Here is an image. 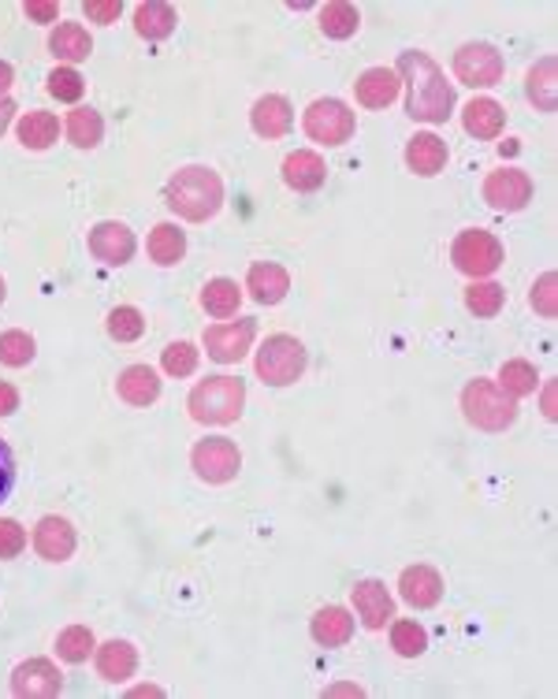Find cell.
I'll list each match as a JSON object with an SVG mask.
<instances>
[{
    "label": "cell",
    "instance_id": "obj_1",
    "mask_svg": "<svg viewBox=\"0 0 558 699\" xmlns=\"http://www.w3.org/2000/svg\"><path fill=\"white\" fill-rule=\"evenodd\" d=\"M399 83L407 86V112L421 123H447L454 108V89L447 83L444 68L428 57V52H402L399 68H395Z\"/></svg>",
    "mask_w": 558,
    "mask_h": 699
},
{
    "label": "cell",
    "instance_id": "obj_2",
    "mask_svg": "<svg viewBox=\"0 0 558 699\" xmlns=\"http://www.w3.org/2000/svg\"><path fill=\"white\" fill-rule=\"evenodd\" d=\"M165 202L175 216L191 224H205L209 216L220 213L223 205V183L213 168L191 165V168H179L165 186Z\"/></svg>",
    "mask_w": 558,
    "mask_h": 699
},
{
    "label": "cell",
    "instance_id": "obj_3",
    "mask_svg": "<svg viewBox=\"0 0 558 699\" xmlns=\"http://www.w3.org/2000/svg\"><path fill=\"white\" fill-rule=\"evenodd\" d=\"M186 406L197 424H235L246 406V387L239 376H209L194 387Z\"/></svg>",
    "mask_w": 558,
    "mask_h": 699
},
{
    "label": "cell",
    "instance_id": "obj_4",
    "mask_svg": "<svg viewBox=\"0 0 558 699\" xmlns=\"http://www.w3.org/2000/svg\"><path fill=\"white\" fill-rule=\"evenodd\" d=\"M462 410L465 421L481 432H507L518 421V398H510L499 384L492 379H473L462 391Z\"/></svg>",
    "mask_w": 558,
    "mask_h": 699
},
{
    "label": "cell",
    "instance_id": "obj_5",
    "mask_svg": "<svg viewBox=\"0 0 558 699\" xmlns=\"http://www.w3.org/2000/svg\"><path fill=\"white\" fill-rule=\"evenodd\" d=\"M305 372V347L294 335H268L265 347L257 350V376L272 387L294 384Z\"/></svg>",
    "mask_w": 558,
    "mask_h": 699
},
{
    "label": "cell",
    "instance_id": "obj_6",
    "mask_svg": "<svg viewBox=\"0 0 558 699\" xmlns=\"http://www.w3.org/2000/svg\"><path fill=\"white\" fill-rule=\"evenodd\" d=\"M502 257H507L502 242L495 239L492 231H481V227H470V231H462L451 242L454 268L462 272V276H473V279L492 276V272L502 265Z\"/></svg>",
    "mask_w": 558,
    "mask_h": 699
},
{
    "label": "cell",
    "instance_id": "obj_7",
    "mask_svg": "<svg viewBox=\"0 0 558 699\" xmlns=\"http://www.w3.org/2000/svg\"><path fill=\"white\" fill-rule=\"evenodd\" d=\"M302 126L313 142L343 145V142H350V134H354V112H350L343 101H336V97H320V101H313L305 108Z\"/></svg>",
    "mask_w": 558,
    "mask_h": 699
},
{
    "label": "cell",
    "instance_id": "obj_8",
    "mask_svg": "<svg viewBox=\"0 0 558 699\" xmlns=\"http://www.w3.org/2000/svg\"><path fill=\"white\" fill-rule=\"evenodd\" d=\"M194 473L205 480V484H228V480L239 477L242 469V454L231 439L223 435H213V439H202L191 454Z\"/></svg>",
    "mask_w": 558,
    "mask_h": 699
},
{
    "label": "cell",
    "instance_id": "obj_9",
    "mask_svg": "<svg viewBox=\"0 0 558 699\" xmlns=\"http://www.w3.org/2000/svg\"><path fill=\"white\" fill-rule=\"evenodd\" d=\"M502 57L499 49L488 41H470L454 52V75L462 86H473V89H484V86H495L502 79Z\"/></svg>",
    "mask_w": 558,
    "mask_h": 699
},
{
    "label": "cell",
    "instance_id": "obj_10",
    "mask_svg": "<svg viewBox=\"0 0 558 699\" xmlns=\"http://www.w3.org/2000/svg\"><path fill=\"white\" fill-rule=\"evenodd\" d=\"M481 194L495 213H521V208L533 202V179L521 168H499L484 179Z\"/></svg>",
    "mask_w": 558,
    "mask_h": 699
},
{
    "label": "cell",
    "instance_id": "obj_11",
    "mask_svg": "<svg viewBox=\"0 0 558 699\" xmlns=\"http://www.w3.org/2000/svg\"><path fill=\"white\" fill-rule=\"evenodd\" d=\"M254 335H257V321H231V324H213V328H205L202 342L213 361L235 365V361L246 358V350L254 347Z\"/></svg>",
    "mask_w": 558,
    "mask_h": 699
},
{
    "label": "cell",
    "instance_id": "obj_12",
    "mask_svg": "<svg viewBox=\"0 0 558 699\" xmlns=\"http://www.w3.org/2000/svg\"><path fill=\"white\" fill-rule=\"evenodd\" d=\"M64 688V677L49 659H26L12 674V692L20 699H52Z\"/></svg>",
    "mask_w": 558,
    "mask_h": 699
},
{
    "label": "cell",
    "instance_id": "obj_13",
    "mask_svg": "<svg viewBox=\"0 0 558 699\" xmlns=\"http://www.w3.org/2000/svg\"><path fill=\"white\" fill-rule=\"evenodd\" d=\"M89 253H94L101 265H128L134 253V234L128 224L120 220H105L89 231Z\"/></svg>",
    "mask_w": 558,
    "mask_h": 699
},
{
    "label": "cell",
    "instance_id": "obj_14",
    "mask_svg": "<svg viewBox=\"0 0 558 699\" xmlns=\"http://www.w3.org/2000/svg\"><path fill=\"white\" fill-rule=\"evenodd\" d=\"M34 551L45 558V562H68L75 555V529H71V521L64 517L49 514L38 521V529H34Z\"/></svg>",
    "mask_w": 558,
    "mask_h": 699
},
{
    "label": "cell",
    "instance_id": "obj_15",
    "mask_svg": "<svg viewBox=\"0 0 558 699\" xmlns=\"http://www.w3.org/2000/svg\"><path fill=\"white\" fill-rule=\"evenodd\" d=\"M399 592L410 606L428 611V606H436L439 599H444V577H439L432 566H410V569H402V577H399Z\"/></svg>",
    "mask_w": 558,
    "mask_h": 699
},
{
    "label": "cell",
    "instance_id": "obj_16",
    "mask_svg": "<svg viewBox=\"0 0 558 699\" xmlns=\"http://www.w3.org/2000/svg\"><path fill=\"white\" fill-rule=\"evenodd\" d=\"M354 611L365 629H387V622L395 617V599L387 595L380 580H362L354 588Z\"/></svg>",
    "mask_w": 558,
    "mask_h": 699
},
{
    "label": "cell",
    "instance_id": "obj_17",
    "mask_svg": "<svg viewBox=\"0 0 558 699\" xmlns=\"http://www.w3.org/2000/svg\"><path fill=\"white\" fill-rule=\"evenodd\" d=\"M246 290L250 298L260 305H276L287 298V290H291V276H287L283 265H272V261H260V265L250 268L246 276Z\"/></svg>",
    "mask_w": 558,
    "mask_h": 699
},
{
    "label": "cell",
    "instance_id": "obj_18",
    "mask_svg": "<svg viewBox=\"0 0 558 699\" xmlns=\"http://www.w3.org/2000/svg\"><path fill=\"white\" fill-rule=\"evenodd\" d=\"M447 142L436 138V134H413L407 142V168L413 176H439V171L447 168Z\"/></svg>",
    "mask_w": 558,
    "mask_h": 699
},
{
    "label": "cell",
    "instance_id": "obj_19",
    "mask_svg": "<svg viewBox=\"0 0 558 699\" xmlns=\"http://www.w3.org/2000/svg\"><path fill=\"white\" fill-rule=\"evenodd\" d=\"M250 123H254V131L260 134V138H283L294 123L291 101L279 97V94L260 97V101L254 105V112H250Z\"/></svg>",
    "mask_w": 558,
    "mask_h": 699
},
{
    "label": "cell",
    "instance_id": "obj_20",
    "mask_svg": "<svg viewBox=\"0 0 558 699\" xmlns=\"http://www.w3.org/2000/svg\"><path fill=\"white\" fill-rule=\"evenodd\" d=\"M324 179H328V168H324V160L317 157V153L299 149V153H291V157L283 160V183L291 190H299V194L320 190Z\"/></svg>",
    "mask_w": 558,
    "mask_h": 699
},
{
    "label": "cell",
    "instance_id": "obj_21",
    "mask_svg": "<svg viewBox=\"0 0 558 699\" xmlns=\"http://www.w3.org/2000/svg\"><path fill=\"white\" fill-rule=\"evenodd\" d=\"M399 89H402V83L391 68H368L354 83L357 105H365V108H387L395 97H399Z\"/></svg>",
    "mask_w": 558,
    "mask_h": 699
},
{
    "label": "cell",
    "instance_id": "obj_22",
    "mask_svg": "<svg viewBox=\"0 0 558 699\" xmlns=\"http://www.w3.org/2000/svg\"><path fill=\"white\" fill-rule=\"evenodd\" d=\"M134 666H138V651L128 640H108L97 648V674L108 685H120V680L134 677Z\"/></svg>",
    "mask_w": 558,
    "mask_h": 699
},
{
    "label": "cell",
    "instance_id": "obj_23",
    "mask_svg": "<svg viewBox=\"0 0 558 699\" xmlns=\"http://www.w3.org/2000/svg\"><path fill=\"white\" fill-rule=\"evenodd\" d=\"M116 391H120V398L128 406H153L160 398V379L149 365H131L120 372Z\"/></svg>",
    "mask_w": 558,
    "mask_h": 699
},
{
    "label": "cell",
    "instance_id": "obj_24",
    "mask_svg": "<svg viewBox=\"0 0 558 699\" xmlns=\"http://www.w3.org/2000/svg\"><path fill=\"white\" fill-rule=\"evenodd\" d=\"M310 629L320 648H343V643L354 637V617H350L343 606H320V611L313 614Z\"/></svg>",
    "mask_w": 558,
    "mask_h": 699
},
{
    "label": "cell",
    "instance_id": "obj_25",
    "mask_svg": "<svg viewBox=\"0 0 558 699\" xmlns=\"http://www.w3.org/2000/svg\"><path fill=\"white\" fill-rule=\"evenodd\" d=\"M502 123H507V112H502V105L492 101V97H476L462 112V126L473 138H499Z\"/></svg>",
    "mask_w": 558,
    "mask_h": 699
},
{
    "label": "cell",
    "instance_id": "obj_26",
    "mask_svg": "<svg viewBox=\"0 0 558 699\" xmlns=\"http://www.w3.org/2000/svg\"><path fill=\"white\" fill-rule=\"evenodd\" d=\"M49 52L64 63H78L94 52V41H89L83 23H60L57 31L49 34Z\"/></svg>",
    "mask_w": 558,
    "mask_h": 699
},
{
    "label": "cell",
    "instance_id": "obj_27",
    "mask_svg": "<svg viewBox=\"0 0 558 699\" xmlns=\"http://www.w3.org/2000/svg\"><path fill=\"white\" fill-rule=\"evenodd\" d=\"M175 8L172 4H160V0H149V4H138L134 8V31L149 41H165L172 38L175 31Z\"/></svg>",
    "mask_w": 558,
    "mask_h": 699
},
{
    "label": "cell",
    "instance_id": "obj_28",
    "mask_svg": "<svg viewBox=\"0 0 558 699\" xmlns=\"http://www.w3.org/2000/svg\"><path fill=\"white\" fill-rule=\"evenodd\" d=\"M555 71H558L555 57H544L533 71H529V79H525V94H529V101L539 108V112H555V108H558Z\"/></svg>",
    "mask_w": 558,
    "mask_h": 699
},
{
    "label": "cell",
    "instance_id": "obj_29",
    "mask_svg": "<svg viewBox=\"0 0 558 699\" xmlns=\"http://www.w3.org/2000/svg\"><path fill=\"white\" fill-rule=\"evenodd\" d=\"M149 261H157L160 268H172L183 261V253H186V239H183V231H179L175 224H157L153 227V234H149Z\"/></svg>",
    "mask_w": 558,
    "mask_h": 699
},
{
    "label": "cell",
    "instance_id": "obj_30",
    "mask_svg": "<svg viewBox=\"0 0 558 699\" xmlns=\"http://www.w3.org/2000/svg\"><path fill=\"white\" fill-rule=\"evenodd\" d=\"M57 134H60V120L52 112H26L20 120V142L34 153L49 149V145L57 142Z\"/></svg>",
    "mask_w": 558,
    "mask_h": 699
},
{
    "label": "cell",
    "instance_id": "obj_31",
    "mask_svg": "<svg viewBox=\"0 0 558 699\" xmlns=\"http://www.w3.org/2000/svg\"><path fill=\"white\" fill-rule=\"evenodd\" d=\"M239 302H242V290L239 284H231V279H209L202 290V309L209 316H235L239 313Z\"/></svg>",
    "mask_w": 558,
    "mask_h": 699
},
{
    "label": "cell",
    "instance_id": "obj_32",
    "mask_svg": "<svg viewBox=\"0 0 558 699\" xmlns=\"http://www.w3.org/2000/svg\"><path fill=\"white\" fill-rule=\"evenodd\" d=\"M357 26H362V15H357L354 4H343V0H336V4H328L320 12V31L328 34V38H336V41L354 38Z\"/></svg>",
    "mask_w": 558,
    "mask_h": 699
},
{
    "label": "cell",
    "instance_id": "obj_33",
    "mask_svg": "<svg viewBox=\"0 0 558 699\" xmlns=\"http://www.w3.org/2000/svg\"><path fill=\"white\" fill-rule=\"evenodd\" d=\"M101 134H105V123L94 108H75V112H68L71 145H78V149H94V145L101 142Z\"/></svg>",
    "mask_w": 558,
    "mask_h": 699
},
{
    "label": "cell",
    "instance_id": "obj_34",
    "mask_svg": "<svg viewBox=\"0 0 558 699\" xmlns=\"http://www.w3.org/2000/svg\"><path fill=\"white\" fill-rule=\"evenodd\" d=\"M499 387L510 398H525V395H536L539 376H536V369L529 365V361L514 358V361H507V365L499 369Z\"/></svg>",
    "mask_w": 558,
    "mask_h": 699
},
{
    "label": "cell",
    "instance_id": "obj_35",
    "mask_svg": "<svg viewBox=\"0 0 558 699\" xmlns=\"http://www.w3.org/2000/svg\"><path fill=\"white\" fill-rule=\"evenodd\" d=\"M94 648H97L94 632H89L86 625H71V629H64L57 637V655L64 662H75V666H78V662H86Z\"/></svg>",
    "mask_w": 558,
    "mask_h": 699
},
{
    "label": "cell",
    "instance_id": "obj_36",
    "mask_svg": "<svg viewBox=\"0 0 558 699\" xmlns=\"http://www.w3.org/2000/svg\"><path fill=\"white\" fill-rule=\"evenodd\" d=\"M391 648L402 659H417L428 648V632L417 622H391Z\"/></svg>",
    "mask_w": 558,
    "mask_h": 699
},
{
    "label": "cell",
    "instance_id": "obj_37",
    "mask_svg": "<svg viewBox=\"0 0 558 699\" xmlns=\"http://www.w3.org/2000/svg\"><path fill=\"white\" fill-rule=\"evenodd\" d=\"M142 332H146V321H142V313L134 305H116L108 313V335L116 342H134L142 339Z\"/></svg>",
    "mask_w": 558,
    "mask_h": 699
},
{
    "label": "cell",
    "instance_id": "obj_38",
    "mask_svg": "<svg viewBox=\"0 0 558 699\" xmlns=\"http://www.w3.org/2000/svg\"><path fill=\"white\" fill-rule=\"evenodd\" d=\"M34 353H38V347H34V339L26 332H4V335H0V365L23 369V365H31V361H34Z\"/></svg>",
    "mask_w": 558,
    "mask_h": 699
},
{
    "label": "cell",
    "instance_id": "obj_39",
    "mask_svg": "<svg viewBox=\"0 0 558 699\" xmlns=\"http://www.w3.org/2000/svg\"><path fill=\"white\" fill-rule=\"evenodd\" d=\"M502 302H507V290H502L499 284H473V287H465V309L476 316H495L502 309Z\"/></svg>",
    "mask_w": 558,
    "mask_h": 699
},
{
    "label": "cell",
    "instance_id": "obj_40",
    "mask_svg": "<svg viewBox=\"0 0 558 699\" xmlns=\"http://www.w3.org/2000/svg\"><path fill=\"white\" fill-rule=\"evenodd\" d=\"M49 94L57 97V101H78L83 97V89H86V83H83V75H78L75 68H57V71H49Z\"/></svg>",
    "mask_w": 558,
    "mask_h": 699
},
{
    "label": "cell",
    "instance_id": "obj_41",
    "mask_svg": "<svg viewBox=\"0 0 558 699\" xmlns=\"http://www.w3.org/2000/svg\"><path fill=\"white\" fill-rule=\"evenodd\" d=\"M160 365H165L168 376H191L197 369V347L194 342H172V347L165 350V358H160Z\"/></svg>",
    "mask_w": 558,
    "mask_h": 699
},
{
    "label": "cell",
    "instance_id": "obj_42",
    "mask_svg": "<svg viewBox=\"0 0 558 699\" xmlns=\"http://www.w3.org/2000/svg\"><path fill=\"white\" fill-rule=\"evenodd\" d=\"M555 287H558V276L555 272H544V276L533 284V294H529V302H533V309L544 316V321H555V313H558V302H555L558 290Z\"/></svg>",
    "mask_w": 558,
    "mask_h": 699
},
{
    "label": "cell",
    "instance_id": "obj_43",
    "mask_svg": "<svg viewBox=\"0 0 558 699\" xmlns=\"http://www.w3.org/2000/svg\"><path fill=\"white\" fill-rule=\"evenodd\" d=\"M26 547V529L12 517H0V558H15Z\"/></svg>",
    "mask_w": 558,
    "mask_h": 699
},
{
    "label": "cell",
    "instance_id": "obj_44",
    "mask_svg": "<svg viewBox=\"0 0 558 699\" xmlns=\"http://www.w3.org/2000/svg\"><path fill=\"white\" fill-rule=\"evenodd\" d=\"M83 12L89 15V23H116L123 12V4L120 0H86Z\"/></svg>",
    "mask_w": 558,
    "mask_h": 699
},
{
    "label": "cell",
    "instance_id": "obj_45",
    "mask_svg": "<svg viewBox=\"0 0 558 699\" xmlns=\"http://www.w3.org/2000/svg\"><path fill=\"white\" fill-rule=\"evenodd\" d=\"M12 484H15V458H12V447L0 439V503L12 492Z\"/></svg>",
    "mask_w": 558,
    "mask_h": 699
},
{
    "label": "cell",
    "instance_id": "obj_46",
    "mask_svg": "<svg viewBox=\"0 0 558 699\" xmlns=\"http://www.w3.org/2000/svg\"><path fill=\"white\" fill-rule=\"evenodd\" d=\"M23 12H26V20H34V23H57L60 8L52 4V0H26Z\"/></svg>",
    "mask_w": 558,
    "mask_h": 699
},
{
    "label": "cell",
    "instance_id": "obj_47",
    "mask_svg": "<svg viewBox=\"0 0 558 699\" xmlns=\"http://www.w3.org/2000/svg\"><path fill=\"white\" fill-rule=\"evenodd\" d=\"M15 410H20V391L0 379V417H12Z\"/></svg>",
    "mask_w": 558,
    "mask_h": 699
},
{
    "label": "cell",
    "instance_id": "obj_48",
    "mask_svg": "<svg viewBox=\"0 0 558 699\" xmlns=\"http://www.w3.org/2000/svg\"><path fill=\"white\" fill-rule=\"evenodd\" d=\"M12 116H15V105L8 101V97H0V134H4L8 126H12Z\"/></svg>",
    "mask_w": 558,
    "mask_h": 699
},
{
    "label": "cell",
    "instance_id": "obj_49",
    "mask_svg": "<svg viewBox=\"0 0 558 699\" xmlns=\"http://www.w3.org/2000/svg\"><path fill=\"white\" fill-rule=\"evenodd\" d=\"M12 83H15V71H12V63H4V60H0V97H4L8 89H12Z\"/></svg>",
    "mask_w": 558,
    "mask_h": 699
},
{
    "label": "cell",
    "instance_id": "obj_50",
    "mask_svg": "<svg viewBox=\"0 0 558 699\" xmlns=\"http://www.w3.org/2000/svg\"><path fill=\"white\" fill-rule=\"evenodd\" d=\"M544 417L555 421V384H547V391H544Z\"/></svg>",
    "mask_w": 558,
    "mask_h": 699
},
{
    "label": "cell",
    "instance_id": "obj_51",
    "mask_svg": "<svg viewBox=\"0 0 558 699\" xmlns=\"http://www.w3.org/2000/svg\"><path fill=\"white\" fill-rule=\"evenodd\" d=\"M134 696H160V688H153V685L149 688H134Z\"/></svg>",
    "mask_w": 558,
    "mask_h": 699
},
{
    "label": "cell",
    "instance_id": "obj_52",
    "mask_svg": "<svg viewBox=\"0 0 558 699\" xmlns=\"http://www.w3.org/2000/svg\"><path fill=\"white\" fill-rule=\"evenodd\" d=\"M0 302H4V279H0Z\"/></svg>",
    "mask_w": 558,
    "mask_h": 699
}]
</instances>
